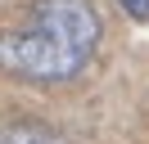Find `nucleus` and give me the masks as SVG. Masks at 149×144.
Wrapping results in <instances>:
<instances>
[{
    "label": "nucleus",
    "instance_id": "obj_2",
    "mask_svg": "<svg viewBox=\"0 0 149 144\" xmlns=\"http://www.w3.org/2000/svg\"><path fill=\"white\" fill-rule=\"evenodd\" d=\"M0 144H63L54 131H45L41 122H14L0 131Z\"/></svg>",
    "mask_w": 149,
    "mask_h": 144
},
{
    "label": "nucleus",
    "instance_id": "obj_1",
    "mask_svg": "<svg viewBox=\"0 0 149 144\" xmlns=\"http://www.w3.org/2000/svg\"><path fill=\"white\" fill-rule=\"evenodd\" d=\"M100 14L91 0H36L27 27L0 32V68L27 81H63L91 63Z\"/></svg>",
    "mask_w": 149,
    "mask_h": 144
},
{
    "label": "nucleus",
    "instance_id": "obj_3",
    "mask_svg": "<svg viewBox=\"0 0 149 144\" xmlns=\"http://www.w3.org/2000/svg\"><path fill=\"white\" fill-rule=\"evenodd\" d=\"M122 9H127L131 18H140V23H149V0H118Z\"/></svg>",
    "mask_w": 149,
    "mask_h": 144
}]
</instances>
